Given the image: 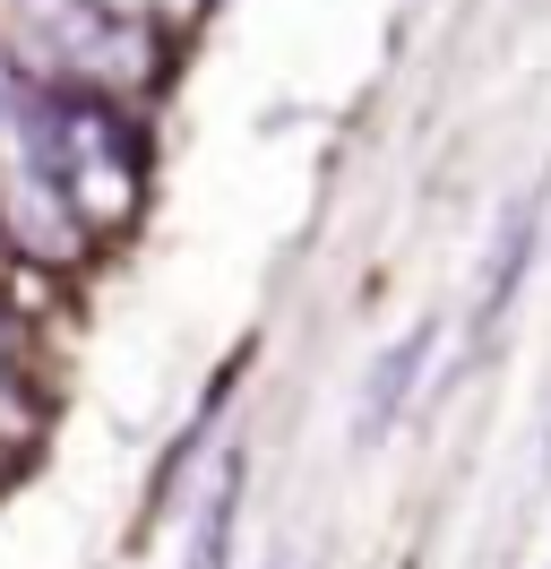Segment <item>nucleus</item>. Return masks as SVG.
Segmentation results:
<instances>
[{"label": "nucleus", "instance_id": "nucleus-1", "mask_svg": "<svg viewBox=\"0 0 551 569\" xmlns=\"http://www.w3.org/2000/svg\"><path fill=\"white\" fill-rule=\"evenodd\" d=\"M147 156H138L121 104L52 96L0 61V250L34 268L87 259L96 233L130 224Z\"/></svg>", "mask_w": 551, "mask_h": 569}, {"label": "nucleus", "instance_id": "nucleus-2", "mask_svg": "<svg viewBox=\"0 0 551 569\" xmlns=\"http://www.w3.org/2000/svg\"><path fill=\"white\" fill-rule=\"evenodd\" d=\"M0 61L52 96L121 104L156 78V36L103 18L96 0H0Z\"/></svg>", "mask_w": 551, "mask_h": 569}, {"label": "nucleus", "instance_id": "nucleus-3", "mask_svg": "<svg viewBox=\"0 0 551 569\" xmlns=\"http://www.w3.org/2000/svg\"><path fill=\"white\" fill-rule=\"evenodd\" d=\"M431 346H440V328H413V337H397V346L379 355L371 389H362V431H388V423H397V415H405L413 380L431 371Z\"/></svg>", "mask_w": 551, "mask_h": 569}, {"label": "nucleus", "instance_id": "nucleus-4", "mask_svg": "<svg viewBox=\"0 0 551 569\" xmlns=\"http://www.w3.org/2000/svg\"><path fill=\"white\" fill-rule=\"evenodd\" d=\"M525 259H534V208H517V216H509V233H500V259H491V284H482V328H491V320L517 302Z\"/></svg>", "mask_w": 551, "mask_h": 569}, {"label": "nucleus", "instance_id": "nucleus-5", "mask_svg": "<svg viewBox=\"0 0 551 569\" xmlns=\"http://www.w3.org/2000/svg\"><path fill=\"white\" fill-rule=\"evenodd\" d=\"M27 415H34V397H27V380H18V337L0 320V423H27Z\"/></svg>", "mask_w": 551, "mask_h": 569}, {"label": "nucleus", "instance_id": "nucleus-6", "mask_svg": "<svg viewBox=\"0 0 551 569\" xmlns=\"http://www.w3.org/2000/svg\"><path fill=\"white\" fill-rule=\"evenodd\" d=\"M103 18H121V27H164V18H190L199 0H96Z\"/></svg>", "mask_w": 551, "mask_h": 569}, {"label": "nucleus", "instance_id": "nucleus-7", "mask_svg": "<svg viewBox=\"0 0 551 569\" xmlns=\"http://www.w3.org/2000/svg\"><path fill=\"white\" fill-rule=\"evenodd\" d=\"M233 500H241V492L224 483V500H216V527L199 535V561H190V569H224V527H233Z\"/></svg>", "mask_w": 551, "mask_h": 569}]
</instances>
